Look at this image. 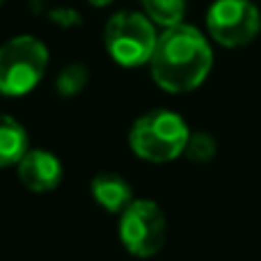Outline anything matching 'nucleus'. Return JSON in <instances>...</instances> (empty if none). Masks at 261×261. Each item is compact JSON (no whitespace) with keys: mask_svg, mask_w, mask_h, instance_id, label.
<instances>
[{"mask_svg":"<svg viewBox=\"0 0 261 261\" xmlns=\"http://www.w3.org/2000/svg\"><path fill=\"white\" fill-rule=\"evenodd\" d=\"M213 67V50L208 39L193 25L165 28L158 35L156 48L149 60L151 78L170 94L193 92L206 81Z\"/></svg>","mask_w":261,"mask_h":261,"instance_id":"f257e3e1","label":"nucleus"},{"mask_svg":"<svg viewBox=\"0 0 261 261\" xmlns=\"http://www.w3.org/2000/svg\"><path fill=\"white\" fill-rule=\"evenodd\" d=\"M190 128L184 117L172 110H149L130 126L128 144L138 158L147 163H170L184 156Z\"/></svg>","mask_w":261,"mask_h":261,"instance_id":"f03ea898","label":"nucleus"},{"mask_svg":"<svg viewBox=\"0 0 261 261\" xmlns=\"http://www.w3.org/2000/svg\"><path fill=\"white\" fill-rule=\"evenodd\" d=\"M48 69V48L32 35H18L0 46V94L25 96Z\"/></svg>","mask_w":261,"mask_h":261,"instance_id":"7ed1b4c3","label":"nucleus"},{"mask_svg":"<svg viewBox=\"0 0 261 261\" xmlns=\"http://www.w3.org/2000/svg\"><path fill=\"white\" fill-rule=\"evenodd\" d=\"M108 55L122 67L149 64L156 48L158 35L153 23L140 12H119L110 16L103 30Z\"/></svg>","mask_w":261,"mask_h":261,"instance_id":"20e7f679","label":"nucleus"},{"mask_svg":"<svg viewBox=\"0 0 261 261\" xmlns=\"http://www.w3.org/2000/svg\"><path fill=\"white\" fill-rule=\"evenodd\" d=\"M167 239V220L163 208L151 199H133L119 213V241L135 257H153Z\"/></svg>","mask_w":261,"mask_h":261,"instance_id":"39448f33","label":"nucleus"},{"mask_svg":"<svg viewBox=\"0 0 261 261\" xmlns=\"http://www.w3.org/2000/svg\"><path fill=\"white\" fill-rule=\"evenodd\" d=\"M208 35L225 48H241L257 39L261 14L252 0H216L206 12Z\"/></svg>","mask_w":261,"mask_h":261,"instance_id":"423d86ee","label":"nucleus"},{"mask_svg":"<svg viewBox=\"0 0 261 261\" xmlns=\"http://www.w3.org/2000/svg\"><path fill=\"white\" fill-rule=\"evenodd\" d=\"M16 170L21 184L32 193H50L62 181V163L46 149H28Z\"/></svg>","mask_w":261,"mask_h":261,"instance_id":"0eeeda50","label":"nucleus"},{"mask_svg":"<svg viewBox=\"0 0 261 261\" xmlns=\"http://www.w3.org/2000/svg\"><path fill=\"white\" fill-rule=\"evenodd\" d=\"M92 197L96 199L103 211L108 213H122L124 208L133 202V190L126 179L113 172H101L92 179Z\"/></svg>","mask_w":261,"mask_h":261,"instance_id":"6e6552de","label":"nucleus"},{"mask_svg":"<svg viewBox=\"0 0 261 261\" xmlns=\"http://www.w3.org/2000/svg\"><path fill=\"white\" fill-rule=\"evenodd\" d=\"M28 149L30 142L25 128L9 115H0V167L18 165Z\"/></svg>","mask_w":261,"mask_h":261,"instance_id":"1a4fd4ad","label":"nucleus"},{"mask_svg":"<svg viewBox=\"0 0 261 261\" xmlns=\"http://www.w3.org/2000/svg\"><path fill=\"white\" fill-rule=\"evenodd\" d=\"M142 9L153 25H161L165 30L184 23L186 0H142Z\"/></svg>","mask_w":261,"mask_h":261,"instance_id":"9d476101","label":"nucleus"},{"mask_svg":"<svg viewBox=\"0 0 261 261\" xmlns=\"http://www.w3.org/2000/svg\"><path fill=\"white\" fill-rule=\"evenodd\" d=\"M216 151H218V144H216V140H213V135L204 133V130H197V133H190L188 142H186V149H184V156L195 163H206L216 156Z\"/></svg>","mask_w":261,"mask_h":261,"instance_id":"9b49d317","label":"nucleus"},{"mask_svg":"<svg viewBox=\"0 0 261 261\" xmlns=\"http://www.w3.org/2000/svg\"><path fill=\"white\" fill-rule=\"evenodd\" d=\"M55 85H58V92L62 96H76L87 85V69L83 64H69L60 71Z\"/></svg>","mask_w":261,"mask_h":261,"instance_id":"f8f14e48","label":"nucleus"},{"mask_svg":"<svg viewBox=\"0 0 261 261\" xmlns=\"http://www.w3.org/2000/svg\"><path fill=\"white\" fill-rule=\"evenodd\" d=\"M87 3L94 5V7H108V5L113 3V0H87Z\"/></svg>","mask_w":261,"mask_h":261,"instance_id":"ddd939ff","label":"nucleus"},{"mask_svg":"<svg viewBox=\"0 0 261 261\" xmlns=\"http://www.w3.org/2000/svg\"><path fill=\"white\" fill-rule=\"evenodd\" d=\"M0 3H3V0H0Z\"/></svg>","mask_w":261,"mask_h":261,"instance_id":"4468645a","label":"nucleus"}]
</instances>
